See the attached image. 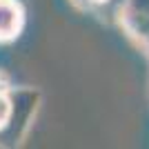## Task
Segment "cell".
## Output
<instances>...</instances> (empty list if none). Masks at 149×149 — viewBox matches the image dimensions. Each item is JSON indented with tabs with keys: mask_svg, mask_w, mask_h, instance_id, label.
<instances>
[{
	"mask_svg": "<svg viewBox=\"0 0 149 149\" xmlns=\"http://www.w3.org/2000/svg\"><path fill=\"white\" fill-rule=\"evenodd\" d=\"M120 22L131 38L149 45V0H125L120 7Z\"/></svg>",
	"mask_w": 149,
	"mask_h": 149,
	"instance_id": "1",
	"label": "cell"
},
{
	"mask_svg": "<svg viewBox=\"0 0 149 149\" xmlns=\"http://www.w3.org/2000/svg\"><path fill=\"white\" fill-rule=\"evenodd\" d=\"M85 2H87V5H107L109 0H85Z\"/></svg>",
	"mask_w": 149,
	"mask_h": 149,
	"instance_id": "5",
	"label": "cell"
},
{
	"mask_svg": "<svg viewBox=\"0 0 149 149\" xmlns=\"http://www.w3.org/2000/svg\"><path fill=\"white\" fill-rule=\"evenodd\" d=\"M9 93H11V120L7 125V129L2 134H11V138H18L20 131L25 129V120H29V116L36 111L38 105V91L33 89H11L9 87ZM0 134V136H2Z\"/></svg>",
	"mask_w": 149,
	"mask_h": 149,
	"instance_id": "2",
	"label": "cell"
},
{
	"mask_svg": "<svg viewBox=\"0 0 149 149\" xmlns=\"http://www.w3.org/2000/svg\"><path fill=\"white\" fill-rule=\"evenodd\" d=\"M27 22V13L20 0H0V45L18 40Z\"/></svg>",
	"mask_w": 149,
	"mask_h": 149,
	"instance_id": "3",
	"label": "cell"
},
{
	"mask_svg": "<svg viewBox=\"0 0 149 149\" xmlns=\"http://www.w3.org/2000/svg\"><path fill=\"white\" fill-rule=\"evenodd\" d=\"M9 120H11V93L9 87L0 85V134L7 129Z\"/></svg>",
	"mask_w": 149,
	"mask_h": 149,
	"instance_id": "4",
	"label": "cell"
}]
</instances>
